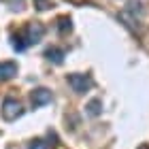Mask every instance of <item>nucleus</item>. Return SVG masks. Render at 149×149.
<instances>
[{"instance_id": "nucleus-1", "label": "nucleus", "mask_w": 149, "mask_h": 149, "mask_svg": "<svg viewBox=\"0 0 149 149\" xmlns=\"http://www.w3.org/2000/svg\"><path fill=\"white\" fill-rule=\"evenodd\" d=\"M66 79H68V85L72 87V92H77V94H85V92H90L94 87L92 77L90 74H83V72H72Z\"/></svg>"}, {"instance_id": "nucleus-2", "label": "nucleus", "mask_w": 149, "mask_h": 149, "mask_svg": "<svg viewBox=\"0 0 149 149\" xmlns=\"http://www.w3.org/2000/svg\"><path fill=\"white\" fill-rule=\"evenodd\" d=\"M19 34L24 36V40H26V45H28V47H30V45H36V43H40L43 36H45V26L38 24V22H32V24L26 26Z\"/></svg>"}, {"instance_id": "nucleus-3", "label": "nucleus", "mask_w": 149, "mask_h": 149, "mask_svg": "<svg viewBox=\"0 0 149 149\" xmlns=\"http://www.w3.org/2000/svg\"><path fill=\"white\" fill-rule=\"evenodd\" d=\"M0 113H2V117L6 121H15L17 117H22V102L15 98H4V102H2V109H0Z\"/></svg>"}, {"instance_id": "nucleus-4", "label": "nucleus", "mask_w": 149, "mask_h": 149, "mask_svg": "<svg viewBox=\"0 0 149 149\" xmlns=\"http://www.w3.org/2000/svg\"><path fill=\"white\" fill-rule=\"evenodd\" d=\"M30 100H32V107H34V109H40V107L51 102V92L47 90V87H36V90L32 92Z\"/></svg>"}, {"instance_id": "nucleus-5", "label": "nucleus", "mask_w": 149, "mask_h": 149, "mask_svg": "<svg viewBox=\"0 0 149 149\" xmlns=\"http://www.w3.org/2000/svg\"><path fill=\"white\" fill-rule=\"evenodd\" d=\"M17 64L15 62H0V81H9V79H13L17 74Z\"/></svg>"}, {"instance_id": "nucleus-6", "label": "nucleus", "mask_w": 149, "mask_h": 149, "mask_svg": "<svg viewBox=\"0 0 149 149\" xmlns=\"http://www.w3.org/2000/svg\"><path fill=\"white\" fill-rule=\"evenodd\" d=\"M45 58L49 60V62H53V64H62L66 53H64V49H60V47H49V49L45 51Z\"/></svg>"}, {"instance_id": "nucleus-7", "label": "nucleus", "mask_w": 149, "mask_h": 149, "mask_svg": "<svg viewBox=\"0 0 149 149\" xmlns=\"http://www.w3.org/2000/svg\"><path fill=\"white\" fill-rule=\"evenodd\" d=\"M85 111H87V115H92V117H98L100 111H102V100H100V98L90 100V102L85 104Z\"/></svg>"}, {"instance_id": "nucleus-8", "label": "nucleus", "mask_w": 149, "mask_h": 149, "mask_svg": "<svg viewBox=\"0 0 149 149\" xmlns=\"http://www.w3.org/2000/svg\"><path fill=\"white\" fill-rule=\"evenodd\" d=\"M58 30L62 32V34L70 32V30H72V22H70V17H60V19H58Z\"/></svg>"}, {"instance_id": "nucleus-9", "label": "nucleus", "mask_w": 149, "mask_h": 149, "mask_svg": "<svg viewBox=\"0 0 149 149\" xmlns=\"http://www.w3.org/2000/svg\"><path fill=\"white\" fill-rule=\"evenodd\" d=\"M28 149H49V145H47L43 139H34V141L30 143V147H28Z\"/></svg>"}, {"instance_id": "nucleus-10", "label": "nucleus", "mask_w": 149, "mask_h": 149, "mask_svg": "<svg viewBox=\"0 0 149 149\" xmlns=\"http://www.w3.org/2000/svg\"><path fill=\"white\" fill-rule=\"evenodd\" d=\"M9 6L13 11H19V9H24V0H9Z\"/></svg>"}, {"instance_id": "nucleus-11", "label": "nucleus", "mask_w": 149, "mask_h": 149, "mask_svg": "<svg viewBox=\"0 0 149 149\" xmlns=\"http://www.w3.org/2000/svg\"><path fill=\"white\" fill-rule=\"evenodd\" d=\"M36 9H40V11H47V9H49V6H51V2H49V0H36Z\"/></svg>"}, {"instance_id": "nucleus-12", "label": "nucleus", "mask_w": 149, "mask_h": 149, "mask_svg": "<svg viewBox=\"0 0 149 149\" xmlns=\"http://www.w3.org/2000/svg\"><path fill=\"white\" fill-rule=\"evenodd\" d=\"M139 149H149V145H141V147H139Z\"/></svg>"}]
</instances>
